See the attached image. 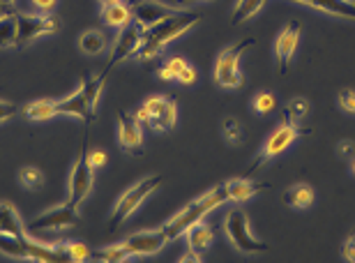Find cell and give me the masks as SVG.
I'll return each instance as SVG.
<instances>
[{"mask_svg": "<svg viewBox=\"0 0 355 263\" xmlns=\"http://www.w3.org/2000/svg\"><path fill=\"white\" fill-rule=\"evenodd\" d=\"M198 24H201V14L178 10L175 14H171V17H166L164 21L155 24L153 28H146L144 35H141V46L137 51V58L139 60L155 58V56H159L173 40H178L180 35L191 31V28Z\"/></svg>", "mask_w": 355, "mask_h": 263, "instance_id": "obj_1", "label": "cell"}, {"mask_svg": "<svg viewBox=\"0 0 355 263\" xmlns=\"http://www.w3.org/2000/svg\"><path fill=\"white\" fill-rule=\"evenodd\" d=\"M226 201H229V194H226L224 183L217 185V187L208 189L203 196L194 198V201H191L189 205H184V208L178 212L175 217H171L164 224V231H166L168 240H175V238L184 236L189 226H194L196 222H203V217L208 215L210 210H215L217 205H222Z\"/></svg>", "mask_w": 355, "mask_h": 263, "instance_id": "obj_2", "label": "cell"}, {"mask_svg": "<svg viewBox=\"0 0 355 263\" xmlns=\"http://www.w3.org/2000/svg\"><path fill=\"white\" fill-rule=\"evenodd\" d=\"M104 76L97 74L92 79H81L79 88L65 99H58V116H74L83 120V123H92L95 120V109H97V99L99 92L104 88Z\"/></svg>", "mask_w": 355, "mask_h": 263, "instance_id": "obj_3", "label": "cell"}, {"mask_svg": "<svg viewBox=\"0 0 355 263\" xmlns=\"http://www.w3.org/2000/svg\"><path fill=\"white\" fill-rule=\"evenodd\" d=\"M224 231L229 236V243L236 247L240 254H266L270 250V245L259 240L250 231V217L243 208H236L226 215Z\"/></svg>", "mask_w": 355, "mask_h": 263, "instance_id": "obj_4", "label": "cell"}, {"mask_svg": "<svg viewBox=\"0 0 355 263\" xmlns=\"http://www.w3.org/2000/svg\"><path fill=\"white\" fill-rule=\"evenodd\" d=\"M162 183H164V178H162V176H150V178H144V180H139L137 185H132V187L118 198L116 208H113V212H111V217H109V231H116L127 217L134 215L139 205L144 203L146 198L150 196Z\"/></svg>", "mask_w": 355, "mask_h": 263, "instance_id": "obj_5", "label": "cell"}, {"mask_svg": "<svg viewBox=\"0 0 355 263\" xmlns=\"http://www.w3.org/2000/svg\"><path fill=\"white\" fill-rule=\"evenodd\" d=\"M304 134H311V130H304V127H300V123H293V120H291L286 113H284L282 125L277 127L272 134H270V139L266 141L263 151L259 153V158L254 160V164L250 167V173L257 171V169H261V167L266 164V162L275 160L277 155H282L297 137H304Z\"/></svg>", "mask_w": 355, "mask_h": 263, "instance_id": "obj_6", "label": "cell"}, {"mask_svg": "<svg viewBox=\"0 0 355 263\" xmlns=\"http://www.w3.org/2000/svg\"><path fill=\"white\" fill-rule=\"evenodd\" d=\"M257 44L254 37H245L240 40L238 44H233L229 49H224L219 53V58L215 62V81L222 88H238L243 83V76H240V58L250 46Z\"/></svg>", "mask_w": 355, "mask_h": 263, "instance_id": "obj_7", "label": "cell"}, {"mask_svg": "<svg viewBox=\"0 0 355 263\" xmlns=\"http://www.w3.org/2000/svg\"><path fill=\"white\" fill-rule=\"evenodd\" d=\"M175 102L171 97H148L137 111L139 123H146L155 132H168L175 125Z\"/></svg>", "mask_w": 355, "mask_h": 263, "instance_id": "obj_8", "label": "cell"}, {"mask_svg": "<svg viewBox=\"0 0 355 263\" xmlns=\"http://www.w3.org/2000/svg\"><path fill=\"white\" fill-rule=\"evenodd\" d=\"M60 31V19L49 14H17V46H26L31 42L55 35Z\"/></svg>", "mask_w": 355, "mask_h": 263, "instance_id": "obj_9", "label": "cell"}, {"mask_svg": "<svg viewBox=\"0 0 355 263\" xmlns=\"http://www.w3.org/2000/svg\"><path fill=\"white\" fill-rule=\"evenodd\" d=\"M79 222V208L72 203H62V205H55V208L42 212L35 219L26 224V233H49V231H62V229H69Z\"/></svg>", "mask_w": 355, "mask_h": 263, "instance_id": "obj_10", "label": "cell"}, {"mask_svg": "<svg viewBox=\"0 0 355 263\" xmlns=\"http://www.w3.org/2000/svg\"><path fill=\"white\" fill-rule=\"evenodd\" d=\"M141 35H144V28L139 24H127L123 28V33L118 35L116 44H113V51L109 56V62L104 65V69L99 74L104 76V79H109V74L116 69L120 62L130 60V58H137V51L141 46Z\"/></svg>", "mask_w": 355, "mask_h": 263, "instance_id": "obj_11", "label": "cell"}, {"mask_svg": "<svg viewBox=\"0 0 355 263\" xmlns=\"http://www.w3.org/2000/svg\"><path fill=\"white\" fill-rule=\"evenodd\" d=\"M118 144L120 151L132 155V158H141L144 151V132H141V123L137 113L120 111L118 113Z\"/></svg>", "mask_w": 355, "mask_h": 263, "instance_id": "obj_12", "label": "cell"}, {"mask_svg": "<svg viewBox=\"0 0 355 263\" xmlns=\"http://www.w3.org/2000/svg\"><path fill=\"white\" fill-rule=\"evenodd\" d=\"M92 180H95V169L88 164V155L81 151L74 162L72 176H69V203L79 208L90 194Z\"/></svg>", "mask_w": 355, "mask_h": 263, "instance_id": "obj_13", "label": "cell"}, {"mask_svg": "<svg viewBox=\"0 0 355 263\" xmlns=\"http://www.w3.org/2000/svg\"><path fill=\"white\" fill-rule=\"evenodd\" d=\"M125 247L130 250L132 257H150V254H157L159 250H164V245L168 243V236L164 231V226L157 231H139L127 236Z\"/></svg>", "mask_w": 355, "mask_h": 263, "instance_id": "obj_14", "label": "cell"}, {"mask_svg": "<svg viewBox=\"0 0 355 263\" xmlns=\"http://www.w3.org/2000/svg\"><path fill=\"white\" fill-rule=\"evenodd\" d=\"M297 42H300V24H297V21H288V26L284 28L275 40V56H277L279 74H286L288 62L297 49Z\"/></svg>", "mask_w": 355, "mask_h": 263, "instance_id": "obj_15", "label": "cell"}, {"mask_svg": "<svg viewBox=\"0 0 355 263\" xmlns=\"http://www.w3.org/2000/svg\"><path fill=\"white\" fill-rule=\"evenodd\" d=\"M175 12H178L175 7L157 3V0H141L139 5L132 7V21L146 31V28H153L155 24H159V21H164L166 17H171Z\"/></svg>", "mask_w": 355, "mask_h": 263, "instance_id": "obj_16", "label": "cell"}, {"mask_svg": "<svg viewBox=\"0 0 355 263\" xmlns=\"http://www.w3.org/2000/svg\"><path fill=\"white\" fill-rule=\"evenodd\" d=\"M28 261L37 263H72L65 245H53L49 247L40 240H28Z\"/></svg>", "mask_w": 355, "mask_h": 263, "instance_id": "obj_17", "label": "cell"}, {"mask_svg": "<svg viewBox=\"0 0 355 263\" xmlns=\"http://www.w3.org/2000/svg\"><path fill=\"white\" fill-rule=\"evenodd\" d=\"M229 201H247V198L257 196L259 192H263L268 185L266 183H254L250 178H233V180L224 183Z\"/></svg>", "mask_w": 355, "mask_h": 263, "instance_id": "obj_18", "label": "cell"}, {"mask_svg": "<svg viewBox=\"0 0 355 263\" xmlns=\"http://www.w3.org/2000/svg\"><path fill=\"white\" fill-rule=\"evenodd\" d=\"M102 19L106 26L111 28H125L132 21V7L123 3V0H116V3H104L102 5Z\"/></svg>", "mask_w": 355, "mask_h": 263, "instance_id": "obj_19", "label": "cell"}, {"mask_svg": "<svg viewBox=\"0 0 355 263\" xmlns=\"http://www.w3.org/2000/svg\"><path fill=\"white\" fill-rule=\"evenodd\" d=\"M297 3H304L321 12L337 14V17L355 19V0H297Z\"/></svg>", "mask_w": 355, "mask_h": 263, "instance_id": "obj_20", "label": "cell"}, {"mask_svg": "<svg viewBox=\"0 0 355 263\" xmlns=\"http://www.w3.org/2000/svg\"><path fill=\"white\" fill-rule=\"evenodd\" d=\"M212 238H215V233L205 222H196L194 226H189L187 229V243H189V250L196 252V254H203L210 250L212 245Z\"/></svg>", "mask_w": 355, "mask_h": 263, "instance_id": "obj_21", "label": "cell"}, {"mask_svg": "<svg viewBox=\"0 0 355 263\" xmlns=\"http://www.w3.org/2000/svg\"><path fill=\"white\" fill-rule=\"evenodd\" d=\"M284 203L295 210L309 208V205L314 203V189H311L307 183H295L293 187H288L284 192Z\"/></svg>", "mask_w": 355, "mask_h": 263, "instance_id": "obj_22", "label": "cell"}, {"mask_svg": "<svg viewBox=\"0 0 355 263\" xmlns=\"http://www.w3.org/2000/svg\"><path fill=\"white\" fill-rule=\"evenodd\" d=\"M0 233H14V236H26V226L21 222L17 208L12 203L0 201Z\"/></svg>", "mask_w": 355, "mask_h": 263, "instance_id": "obj_23", "label": "cell"}, {"mask_svg": "<svg viewBox=\"0 0 355 263\" xmlns=\"http://www.w3.org/2000/svg\"><path fill=\"white\" fill-rule=\"evenodd\" d=\"M0 254L10 259H28V236L0 233Z\"/></svg>", "mask_w": 355, "mask_h": 263, "instance_id": "obj_24", "label": "cell"}, {"mask_svg": "<svg viewBox=\"0 0 355 263\" xmlns=\"http://www.w3.org/2000/svg\"><path fill=\"white\" fill-rule=\"evenodd\" d=\"M79 49L88 56H97L106 49V35L102 31H83L79 37Z\"/></svg>", "mask_w": 355, "mask_h": 263, "instance_id": "obj_25", "label": "cell"}, {"mask_svg": "<svg viewBox=\"0 0 355 263\" xmlns=\"http://www.w3.org/2000/svg\"><path fill=\"white\" fill-rule=\"evenodd\" d=\"M92 259L99 263H123V261H130L132 254L125 247V243H118V245L104 247V250H95L92 252Z\"/></svg>", "mask_w": 355, "mask_h": 263, "instance_id": "obj_26", "label": "cell"}, {"mask_svg": "<svg viewBox=\"0 0 355 263\" xmlns=\"http://www.w3.org/2000/svg\"><path fill=\"white\" fill-rule=\"evenodd\" d=\"M24 113L28 120H49L53 116H58V106H55V102H49V99H40V102H33L24 106Z\"/></svg>", "mask_w": 355, "mask_h": 263, "instance_id": "obj_27", "label": "cell"}, {"mask_svg": "<svg viewBox=\"0 0 355 263\" xmlns=\"http://www.w3.org/2000/svg\"><path fill=\"white\" fill-rule=\"evenodd\" d=\"M263 5H266V0H240V3L236 5V10H233V17H231L233 26L257 17V14L263 10Z\"/></svg>", "mask_w": 355, "mask_h": 263, "instance_id": "obj_28", "label": "cell"}, {"mask_svg": "<svg viewBox=\"0 0 355 263\" xmlns=\"http://www.w3.org/2000/svg\"><path fill=\"white\" fill-rule=\"evenodd\" d=\"M17 46V14H7L0 19V49Z\"/></svg>", "mask_w": 355, "mask_h": 263, "instance_id": "obj_29", "label": "cell"}, {"mask_svg": "<svg viewBox=\"0 0 355 263\" xmlns=\"http://www.w3.org/2000/svg\"><path fill=\"white\" fill-rule=\"evenodd\" d=\"M19 183L31 192L42 189L44 187V173H42L37 167H24L19 171Z\"/></svg>", "mask_w": 355, "mask_h": 263, "instance_id": "obj_30", "label": "cell"}, {"mask_svg": "<svg viewBox=\"0 0 355 263\" xmlns=\"http://www.w3.org/2000/svg\"><path fill=\"white\" fill-rule=\"evenodd\" d=\"M224 139L229 141L231 146H240L245 139V132L243 127H240V123L236 118H226L224 120Z\"/></svg>", "mask_w": 355, "mask_h": 263, "instance_id": "obj_31", "label": "cell"}, {"mask_svg": "<svg viewBox=\"0 0 355 263\" xmlns=\"http://www.w3.org/2000/svg\"><path fill=\"white\" fill-rule=\"evenodd\" d=\"M286 116L293 120V123H300V120L307 116L309 113V102L304 97H295V99H291L288 102V106H286Z\"/></svg>", "mask_w": 355, "mask_h": 263, "instance_id": "obj_32", "label": "cell"}, {"mask_svg": "<svg viewBox=\"0 0 355 263\" xmlns=\"http://www.w3.org/2000/svg\"><path fill=\"white\" fill-rule=\"evenodd\" d=\"M65 250L69 254V261L72 263H83L92 259V250H88L83 243H65Z\"/></svg>", "mask_w": 355, "mask_h": 263, "instance_id": "obj_33", "label": "cell"}, {"mask_svg": "<svg viewBox=\"0 0 355 263\" xmlns=\"http://www.w3.org/2000/svg\"><path fill=\"white\" fill-rule=\"evenodd\" d=\"M275 106H277V99L270 95V92H257V97H254V109H257L261 116L272 113Z\"/></svg>", "mask_w": 355, "mask_h": 263, "instance_id": "obj_34", "label": "cell"}, {"mask_svg": "<svg viewBox=\"0 0 355 263\" xmlns=\"http://www.w3.org/2000/svg\"><path fill=\"white\" fill-rule=\"evenodd\" d=\"M337 104H339V109H344L346 113H355V90H339Z\"/></svg>", "mask_w": 355, "mask_h": 263, "instance_id": "obj_35", "label": "cell"}, {"mask_svg": "<svg viewBox=\"0 0 355 263\" xmlns=\"http://www.w3.org/2000/svg\"><path fill=\"white\" fill-rule=\"evenodd\" d=\"M166 67H168V72L173 74V81H178V76H180L184 69L189 67V62L184 58H180V56H173V58L166 60Z\"/></svg>", "mask_w": 355, "mask_h": 263, "instance_id": "obj_36", "label": "cell"}, {"mask_svg": "<svg viewBox=\"0 0 355 263\" xmlns=\"http://www.w3.org/2000/svg\"><path fill=\"white\" fill-rule=\"evenodd\" d=\"M106 162H109V158H106V153L104 151H90L88 153V164L92 169H102Z\"/></svg>", "mask_w": 355, "mask_h": 263, "instance_id": "obj_37", "label": "cell"}, {"mask_svg": "<svg viewBox=\"0 0 355 263\" xmlns=\"http://www.w3.org/2000/svg\"><path fill=\"white\" fill-rule=\"evenodd\" d=\"M14 113H17V106H14L12 102H5V99H0V123L10 120Z\"/></svg>", "mask_w": 355, "mask_h": 263, "instance_id": "obj_38", "label": "cell"}, {"mask_svg": "<svg viewBox=\"0 0 355 263\" xmlns=\"http://www.w3.org/2000/svg\"><path fill=\"white\" fill-rule=\"evenodd\" d=\"M344 259L346 261H351V263H355V233H351L349 236V240L344 243Z\"/></svg>", "mask_w": 355, "mask_h": 263, "instance_id": "obj_39", "label": "cell"}, {"mask_svg": "<svg viewBox=\"0 0 355 263\" xmlns=\"http://www.w3.org/2000/svg\"><path fill=\"white\" fill-rule=\"evenodd\" d=\"M339 155H342V158L355 160V144L353 141H339Z\"/></svg>", "mask_w": 355, "mask_h": 263, "instance_id": "obj_40", "label": "cell"}, {"mask_svg": "<svg viewBox=\"0 0 355 263\" xmlns=\"http://www.w3.org/2000/svg\"><path fill=\"white\" fill-rule=\"evenodd\" d=\"M198 261H201V254H196V252H191V250L180 259V263H198Z\"/></svg>", "mask_w": 355, "mask_h": 263, "instance_id": "obj_41", "label": "cell"}, {"mask_svg": "<svg viewBox=\"0 0 355 263\" xmlns=\"http://www.w3.org/2000/svg\"><path fill=\"white\" fill-rule=\"evenodd\" d=\"M33 3H35V7H40V10L49 12L55 5V0H33Z\"/></svg>", "mask_w": 355, "mask_h": 263, "instance_id": "obj_42", "label": "cell"}, {"mask_svg": "<svg viewBox=\"0 0 355 263\" xmlns=\"http://www.w3.org/2000/svg\"><path fill=\"white\" fill-rule=\"evenodd\" d=\"M157 76H159V81H173V74L168 72V67H166V65L159 69V74H157Z\"/></svg>", "mask_w": 355, "mask_h": 263, "instance_id": "obj_43", "label": "cell"}, {"mask_svg": "<svg viewBox=\"0 0 355 263\" xmlns=\"http://www.w3.org/2000/svg\"><path fill=\"white\" fill-rule=\"evenodd\" d=\"M7 14H12V5H3V3H0V19L7 17Z\"/></svg>", "mask_w": 355, "mask_h": 263, "instance_id": "obj_44", "label": "cell"}, {"mask_svg": "<svg viewBox=\"0 0 355 263\" xmlns=\"http://www.w3.org/2000/svg\"><path fill=\"white\" fill-rule=\"evenodd\" d=\"M141 3V0H127V5H130V7H134V5H139Z\"/></svg>", "mask_w": 355, "mask_h": 263, "instance_id": "obj_45", "label": "cell"}, {"mask_svg": "<svg viewBox=\"0 0 355 263\" xmlns=\"http://www.w3.org/2000/svg\"><path fill=\"white\" fill-rule=\"evenodd\" d=\"M0 3H3V5H14L17 0H0Z\"/></svg>", "mask_w": 355, "mask_h": 263, "instance_id": "obj_46", "label": "cell"}, {"mask_svg": "<svg viewBox=\"0 0 355 263\" xmlns=\"http://www.w3.org/2000/svg\"><path fill=\"white\" fill-rule=\"evenodd\" d=\"M99 3H102V5H104V3H116V0H99Z\"/></svg>", "mask_w": 355, "mask_h": 263, "instance_id": "obj_47", "label": "cell"}, {"mask_svg": "<svg viewBox=\"0 0 355 263\" xmlns=\"http://www.w3.org/2000/svg\"><path fill=\"white\" fill-rule=\"evenodd\" d=\"M178 3H191V0H178Z\"/></svg>", "mask_w": 355, "mask_h": 263, "instance_id": "obj_48", "label": "cell"}, {"mask_svg": "<svg viewBox=\"0 0 355 263\" xmlns=\"http://www.w3.org/2000/svg\"><path fill=\"white\" fill-rule=\"evenodd\" d=\"M351 169H353V176H355V160H353V167Z\"/></svg>", "mask_w": 355, "mask_h": 263, "instance_id": "obj_49", "label": "cell"}]
</instances>
